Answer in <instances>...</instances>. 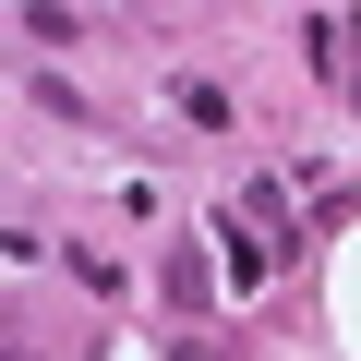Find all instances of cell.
I'll list each match as a JSON object with an SVG mask.
<instances>
[{
  "label": "cell",
  "mask_w": 361,
  "mask_h": 361,
  "mask_svg": "<svg viewBox=\"0 0 361 361\" xmlns=\"http://www.w3.org/2000/svg\"><path fill=\"white\" fill-rule=\"evenodd\" d=\"M217 265H229V277H241V289H253V277H265V229H241V205H229V217H217Z\"/></svg>",
  "instance_id": "cell-1"
},
{
  "label": "cell",
  "mask_w": 361,
  "mask_h": 361,
  "mask_svg": "<svg viewBox=\"0 0 361 361\" xmlns=\"http://www.w3.org/2000/svg\"><path fill=\"white\" fill-rule=\"evenodd\" d=\"M180 361H217V349H180Z\"/></svg>",
  "instance_id": "cell-2"
}]
</instances>
